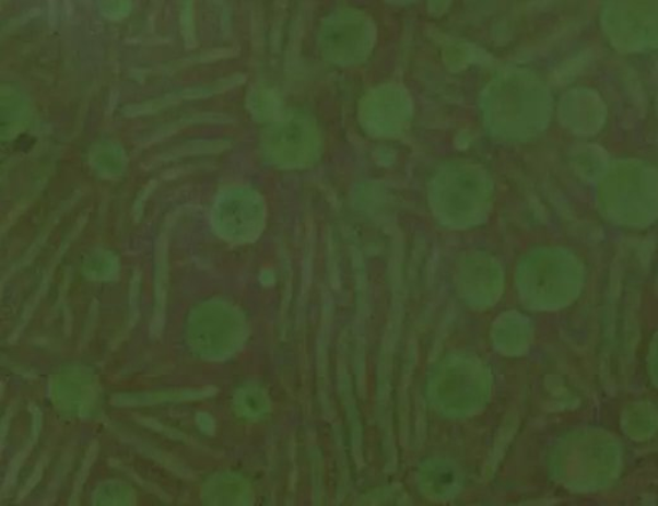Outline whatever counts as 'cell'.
<instances>
[{
	"label": "cell",
	"mask_w": 658,
	"mask_h": 506,
	"mask_svg": "<svg viewBox=\"0 0 658 506\" xmlns=\"http://www.w3.org/2000/svg\"><path fill=\"white\" fill-rule=\"evenodd\" d=\"M361 32L359 20L350 12H341L329 19L322 32L324 50L328 58L350 63L357 56Z\"/></svg>",
	"instance_id": "1"
},
{
	"label": "cell",
	"mask_w": 658,
	"mask_h": 506,
	"mask_svg": "<svg viewBox=\"0 0 658 506\" xmlns=\"http://www.w3.org/2000/svg\"><path fill=\"white\" fill-rule=\"evenodd\" d=\"M279 149L286 162L302 163L317 149V132L307 118L295 117L279 131Z\"/></svg>",
	"instance_id": "2"
}]
</instances>
